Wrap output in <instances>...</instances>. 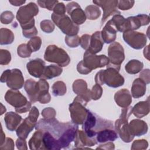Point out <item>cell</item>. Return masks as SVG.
Returning a JSON list of instances; mask_svg holds the SVG:
<instances>
[{
	"label": "cell",
	"mask_w": 150,
	"mask_h": 150,
	"mask_svg": "<svg viewBox=\"0 0 150 150\" xmlns=\"http://www.w3.org/2000/svg\"><path fill=\"white\" fill-rule=\"evenodd\" d=\"M146 84L141 79L134 80L131 87V95L134 98H138L144 96L146 92Z\"/></svg>",
	"instance_id": "83f0119b"
},
{
	"label": "cell",
	"mask_w": 150,
	"mask_h": 150,
	"mask_svg": "<svg viewBox=\"0 0 150 150\" xmlns=\"http://www.w3.org/2000/svg\"><path fill=\"white\" fill-rule=\"evenodd\" d=\"M149 22V16L145 14H139L135 16H129L125 18L124 32L137 30L142 26L148 25Z\"/></svg>",
	"instance_id": "4fadbf2b"
},
{
	"label": "cell",
	"mask_w": 150,
	"mask_h": 150,
	"mask_svg": "<svg viewBox=\"0 0 150 150\" xmlns=\"http://www.w3.org/2000/svg\"><path fill=\"white\" fill-rule=\"evenodd\" d=\"M131 134L134 136L139 137L147 133L148 127L147 124L143 120L134 119L128 124Z\"/></svg>",
	"instance_id": "d6986e66"
},
{
	"label": "cell",
	"mask_w": 150,
	"mask_h": 150,
	"mask_svg": "<svg viewBox=\"0 0 150 150\" xmlns=\"http://www.w3.org/2000/svg\"><path fill=\"white\" fill-rule=\"evenodd\" d=\"M16 145L18 149H21V150L28 149L26 141H25V139L18 138L16 141Z\"/></svg>",
	"instance_id": "9f6ffc18"
},
{
	"label": "cell",
	"mask_w": 150,
	"mask_h": 150,
	"mask_svg": "<svg viewBox=\"0 0 150 150\" xmlns=\"http://www.w3.org/2000/svg\"><path fill=\"white\" fill-rule=\"evenodd\" d=\"M5 101L15 107L18 113H25L31 108V103L18 90H9L5 95Z\"/></svg>",
	"instance_id": "277c9868"
},
{
	"label": "cell",
	"mask_w": 150,
	"mask_h": 150,
	"mask_svg": "<svg viewBox=\"0 0 150 150\" xmlns=\"http://www.w3.org/2000/svg\"><path fill=\"white\" fill-rule=\"evenodd\" d=\"M43 141L45 149H60L57 139L48 131H44Z\"/></svg>",
	"instance_id": "f546056e"
},
{
	"label": "cell",
	"mask_w": 150,
	"mask_h": 150,
	"mask_svg": "<svg viewBox=\"0 0 150 150\" xmlns=\"http://www.w3.org/2000/svg\"><path fill=\"white\" fill-rule=\"evenodd\" d=\"M104 43L101 31H97L90 37V45L87 50L93 54H96L102 50Z\"/></svg>",
	"instance_id": "603a6c76"
},
{
	"label": "cell",
	"mask_w": 150,
	"mask_h": 150,
	"mask_svg": "<svg viewBox=\"0 0 150 150\" xmlns=\"http://www.w3.org/2000/svg\"><path fill=\"white\" fill-rule=\"evenodd\" d=\"M93 2L97 6H100L103 10V17L101 21V26L105 22L107 18L111 15L121 14V12L117 10L118 1L107 0V1H93Z\"/></svg>",
	"instance_id": "8fae6325"
},
{
	"label": "cell",
	"mask_w": 150,
	"mask_h": 150,
	"mask_svg": "<svg viewBox=\"0 0 150 150\" xmlns=\"http://www.w3.org/2000/svg\"><path fill=\"white\" fill-rule=\"evenodd\" d=\"M5 134L3 132V130H2V128L1 127V140H0V146L2 145L4 142H5Z\"/></svg>",
	"instance_id": "91938a15"
},
{
	"label": "cell",
	"mask_w": 150,
	"mask_h": 150,
	"mask_svg": "<svg viewBox=\"0 0 150 150\" xmlns=\"http://www.w3.org/2000/svg\"><path fill=\"white\" fill-rule=\"evenodd\" d=\"M63 71L62 67L54 64H51L46 66L41 79L49 80L60 76Z\"/></svg>",
	"instance_id": "4dcf8cb0"
},
{
	"label": "cell",
	"mask_w": 150,
	"mask_h": 150,
	"mask_svg": "<svg viewBox=\"0 0 150 150\" xmlns=\"http://www.w3.org/2000/svg\"><path fill=\"white\" fill-rule=\"evenodd\" d=\"M39 112L38 109L35 106L32 107L30 111H29L28 117L32 121H33L35 122H36L38 118L39 117Z\"/></svg>",
	"instance_id": "db71d44e"
},
{
	"label": "cell",
	"mask_w": 150,
	"mask_h": 150,
	"mask_svg": "<svg viewBox=\"0 0 150 150\" xmlns=\"http://www.w3.org/2000/svg\"><path fill=\"white\" fill-rule=\"evenodd\" d=\"M40 28L42 31L45 33H52L54 29V24L50 20L46 19L43 20L40 22Z\"/></svg>",
	"instance_id": "ab89813d"
},
{
	"label": "cell",
	"mask_w": 150,
	"mask_h": 150,
	"mask_svg": "<svg viewBox=\"0 0 150 150\" xmlns=\"http://www.w3.org/2000/svg\"><path fill=\"white\" fill-rule=\"evenodd\" d=\"M108 58L109 62L107 65V68L111 67L119 71L121 64L125 59L124 50L120 43L114 42L109 46L108 48Z\"/></svg>",
	"instance_id": "9c48e42d"
},
{
	"label": "cell",
	"mask_w": 150,
	"mask_h": 150,
	"mask_svg": "<svg viewBox=\"0 0 150 150\" xmlns=\"http://www.w3.org/2000/svg\"><path fill=\"white\" fill-rule=\"evenodd\" d=\"M90 37L91 36L87 34L83 35L80 37V45L81 47L86 50H87L89 47L90 45Z\"/></svg>",
	"instance_id": "c3c4849f"
},
{
	"label": "cell",
	"mask_w": 150,
	"mask_h": 150,
	"mask_svg": "<svg viewBox=\"0 0 150 150\" xmlns=\"http://www.w3.org/2000/svg\"><path fill=\"white\" fill-rule=\"evenodd\" d=\"M109 59L104 54L96 55L86 50L84 53L83 60L77 65V71L81 74H88L93 70L107 66Z\"/></svg>",
	"instance_id": "6da1fadb"
},
{
	"label": "cell",
	"mask_w": 150,
	"mask_h": 150,
	"mask_svg": "<svg viewBox=\"0 0 150 150\" xmlns=\"http://www.w3.org/2000/svg\"><path fill=\"white\" fill-rule=\"evenodd\" d=\"M38 4L43 8H46L49 11H53L56 4L59 3L57 0L56 1H44L38 0L37 1Z\"/></svg>",
	"instance_id": "7bdbcfd3"
},
{
	"label": "cell",
	"mask_w": 150,
	"mask_h": 150,
	"mask_svg": "<svg viewBox=\"0 0 150 150\" xmlns=\"http://www.w3.org/2000/svg\"><path fill=\"white\" fill-rule=\"evenodd\" d=\"M87 103L80 96H77L69 105L70 117L74 124L82 125L84 122L88 111V110L86 108Z\"/></svg>",
	"instance_id": "8992f818"
},
{
	"label": "cell",
	"mask_w": 150,
	"mask_h": 150,
	"mask_svg": "<svg viewBox=\"0 0 150 150\" xmlns=\"http://www.w3.org/2000/svg\"><path fill=\"white\" fill-rule=\"evenodd\" d=\"M1 83H6L7 86L12 90H19L22 88L24 78L22 71L18 69L5 70L0 79Z\"/></svg>",
	"instance_id": "ba28073f"
},
{
	"label": "cell",
	"mask_w": 150,
	"mask_h": 150,
	"mask_svg": "<svg viewBox=\"0 0 150 150\" xmlns=\"http://www.w3.org/2000/svg\"><path fill=\"white\" fill-rule=\"evenodd\" d=\"M56 110L52 107L45 108L42 111V115L45 119L47 120L54 118L56 117Z\"/></svg>",
	"instance_id": "bcb514c9"
},
{
	"label": "cell",
	"mask_w": 150,
	"mask_h": 150,
	"mask_svg": "<svg viewBox=\"0 0 150 150\" xmlns=\"http://www.w3.org/2000/svg\"><path fill=\"white\" fill-rule=\"evenodd\" d=\"M66 11L70 16L71 21L77 25L83 24L86 21L85 12L76 2L72 1L68 3L66 5Z\"/></svg>",
	"instance_id": "7c38bea8"
},
{
	"label": "cell",
	"mask_w": 150,
	"mask_h": 150,
	"mask_svg": "<svg viewBox=\"0 0 150 150\" xmlns=\"http://www.w3.org/2000/svg\"><path fill=\"white\" fill-rule=\"evenodd\" d=\"M118 135L116 131L111 128L103 129L97 132L96 140L97 142L104 143L108 141H114L117 139Z\"/></svg>",
	"instance_id": "484cf974"
},
{
	"label": "cell",
	"mask_w": 150,
	"mask_h": 150,
	"mask_svg": "<svg viewBox=\"0 0 150 150\" xmlns=\"http://www.w3.org/2000/svg\"><path fill=\"white\" fill-rule=\"evenodd\" d=\"M132 113V107L128 106L127 107L122 108L121 109V114L120 118H121L124 120H128L130 115Z\"/></svg>",
	"instance_id": "f5cc1de1"
},
{
	"label": "cell",
	"mask_w": 150,
	"mask_h": 150,
	"mask_svg": "<svg viewBox=\"0 0 150 150\" xmlns=\"http://www.w3.org/2000/svg\"><path fill=\"white\" fill-rule=\"evenodd\" d=\"M11 60V53L6 49L0 50V64L7 65Z\"/></svg>",
	"instance_id": "60d3db41"
},
{
	"label": "cell",
	"mask_w": 150,
	"mask_h": 150,
	"mask_svg": "<svg viewBox=\"0 0 150 150\" xmlns=\"http://www.w3.org/2000/svg\"><path fill=\"white\" fill-rule=\"evenodd\" d=\"M23 36L26 38H32L35 37L38 34V30L36 27H33L32 29L27 30H22Z\"/></svg>",
	"instance_id": "11a10c76"
},
{
	"label": "cell",
	"mask_w": 150,
	"mask_h": 150,
	"mask_svg": "<svg viewBox=\"0 0 150 150\" xmlns=\"http://www.w3.org/2000/svg\"><path fill=\"white\" fill-rule=\"evenodd\" d=\"M149 112V103L148 98L146 101H139L132 107V113L139 118L147 115Z\"/></svg>",
	"instance_id": "f1b7e54d"
},
{
	"label": "cell",
	"mask_w": 150,
	"mask_h": 150,
	"mask_svg": "<svg viewBox=\"0 0 150 150\" xmlns=\"http://www.w3.org/2000/svg\"><path fill=\"white\" fill-rule=\"evenodd\" d=\"M42 40L39 36L32 38L28 42L27 45L32 52H35L39 50L41 47Z\"/></svg>",
	"instance_id": "8d00e7d4"
},
{
	"label": "cell",
	"mask_w": 150,
	"mask_h": 150,
	"mask_svg": "<svg viewBox=\"0 0 150 150\" xmlns=\"http://www.w3.org/2000/svg\"><path fill=\"white\" fill-rule=\"evenodd\" d=\"M39 12L38 5L34 2H29L20 7L16 13V19L20 23L22 30L30 29L35 27L34 16Z\"/></svg>",
	"instance_id": "7a4b0ae2"
},
{
	"label": "cell",
	"mask_w": 150,
	"mask_h": 150,
	"mask_svg": "<svg viewBox=\"0 0 150 150\" xmlns=\"http://www.w3.org/2000/svg\"><path fill=\"white\" fill-rule=\"evenodd\" d=\"M53 13L58 15H65L66 11V7L63 2H59L56 5L53 10Z\"/></svg>",
	"instance_id": "681fc988"
},
{
	"label": "cell",
	"mask_w": 150,
	"mask_h": 150,
	"mask_svg": "<svg viewBox=\"0 0 150 150\" xmlns=\"http://www.w3.org/2000/svg\"><path fill=\"white\" fill-rule=\"evenodd\" d=\"M9 2L13 6H21V5L24 4L26 2V1H20V0H9Z\"/></svg>",
	"instance_id": "680465c9"
},
{
	"label": "cell",
	"mask_w": 150,
	"mask_h": 150,
	"mask_svg": "<svg viewBox=\"0 0 150 150\" xmlns=\"http://www.w3.org/2000/svg\"><path fill=\"white\" fill-rule=\"evenodd\" d=\"M43 134L44 131L42 129H37V131H35L28 142L30 149H45L43 141Z\"/></svg>",
	"instance_id": "4316f807"
},
{
	"label": "cell",
	"mask_w": 150,
	"mask_h": 150,
	"mask_svg": "<svg viewBox=\"0 0 150 150\" xmlns=\"http://www.w3.org/2000/svg\"><path fill=\"white\" fill-rule=\"evenodd\" d=\"M148 146V142L146 139H138L134 141L132 144L131 149L132 150H142L145 149Z\"/></svg>",
	"instance_id": "b9f144b4"
},
{
	"label": "cell",
	"mask_w": 150,
	"mask_h": 150,
	"mask_svg": "<svg viewBox=\"0 0 150 150\" xmlns=\"http://www.w3.org/2000/svg\"><path fill=\"white\" fill-rule=\"evenodd\" d=\"M0 149H14V142L12 138H6L4 144L0 146Z\"/></svg>",
	"instance_id": "f907efd6"
},
{
	"label": "cell",
	"mask_w": 150,
	"mask_h": 150,
	"mask_svg": "<svg viewBox=\"0 0 150 150\" xmlns=\"http://www.w3.org/2000/svg\"><path fill=\"white\" fill-rule=\"evenodd\" d=\"M134 3V1H118L117 8L122 11L128 10L132 8Z\"/></svg>",
	"instance_id": "7dc6e473"
},
{
	"label": "cell",
	"mask_w": 150,
	"mask_h": 150,
	"mask_svg": "<svg viewBox=\"0 0 150 150\" xmlns=\"http://www.w3.org/2000/svg\"><path fill=\"white\" fill-rule=\"evenodd\" d=\"M98 117L90 110H88L87 117L82 124V129L90 138H96L97 133L94 131V128L96 126Z\"/></svg>",
	"instance_id": "ac0fdd59"
},
{
	"label": "cell",
	"mask_w": 150,
	"mask_h": 150,
	"mask_svg": "<svg viewBox=\"0 0 150 150\" xmlns=\"http://www.w3.org/2000/svg\"><path fill=\"white\" fill-rule=\"evenodd\" d=\"M149 45H148L147 46H146L144 50V57L147 59L148 60H149Z\"/></svg>",
	"instance_id": "94428289"
},
{
	"label": "cell",
	"mask_w": 150,
	"mask_h": 150,
	"mask_svg": "<svg viewBox=\"0 0 150 150\" xmlns=\"http://www.w3.org/2000/svg\"><path fill=\"white\" fill-rule=\"evenodd\" d=\"M114 100L116 104L121 108L127 107L132 103L131 94L127 89L122 88L115 93Z\"/></svg>",
	"instance_id": "7402d4cb"
},
{
	"label": "cell",
	"mask_w": 150,
	"mask_h": 150,
	"mask_svg": "<svg viewBox=\"0 0 150 150\" xmlns=\"http://www.w3.org/2000/svg\"><path fill=\"white\" fill-rule=\"evenodd\" d=\"M36 124V122L32 121L28 117L25 118L16 129V134L18 138L26 139Z\"/></svg>",
	"instance_id": "ffe728a7"
},
{
	"label": "cell",
	"mask_w": 150,
	"mask_h": 150,
	"mask_svg": "<svg viewBox=\"0 0 150 150\" xmlns=\"http://www.w3.org/2000/svg\"><path fill=\"white\" fill-rule=\"evenodd\" d=\"M86 18L90 20H96L101 15V11L98 6L96 5H90L85 9Z\"/></svg>",
	"instance_id": "836d02e7"
},
{
	"label": "cell",
	"mask_w": 150,
	"mask_h": 150,
	"mask_svg": "<svg viewBox=\"0 0 150 150\" xmlns=\"http://www.w3.org/2000/svg\"><path fill=\"white\" fill-rule=\"evenodd\" d=\"M15 16L13 13L9 11H6L3 12L1 14L0 20L1 22L3 24H9L12 22Z\"/></svg>",
	"instance_id": "ee69618b"
},
{
	"label": "cell",
	"mask_w": 150,
	"mask_h": 150,
	"mask_svg": "<svg viewBox=\"0 0 150 150\" xmlns=\"http://www.w3.org/2000/svg\"><path fill=\"white\" fill-rule=\"evenodd\" d=\"M17 53L19 57L22 58H26L30 56L32 52L29 49L27 44L23 43L18 46Z\"/></svg>",
	"instance_id": "74e56055"
},
{
	"label": "cell",
	"mask_w": 150,
	"mask_h": 150,
	"mask_svg": "<svg viewBox=\"0 0 150 150\" xmlns=\"http://www.w3.org/2000/svg\"><path fill=\"white\" fill-rule=\"evenodd\" d=\"M65 43L70 47L73 48L77 47L80 43V38L77 35L74 36H65Z\"/></svg>",
	"instance_id": "f35d334b"
},
{
	"label": "cell",
	"mask_w": 150,
	"mask_h": 150,
	"mask_svg": "<svg viewBox=\"0 0 150 150\" xmlns=\"http://www.w3.org/2000/svg\"><path fill=\"white\" fill-rule=\"evenodd\" d=\"M117 32L111 20H109L101 31L104 42L107 44L114 42L116 39Z\"/></svg>",
	"instance_id": "44dd1931"
},
{
	"label": "cell",
	"mask_w": 150,
	"mask_h": 150,
	"mask_svg": "<svg viewBox=\"0 0 150 150\" xmlns=\"http://www.w3.org/2000/svg\"><path fill=\"white\" fill-rule=\"evenodd\" d=\"M52 94L54 96H64L67 91V88L65 83L62 81H57L53 84L52 87Z\"/></svg>",
	"instance_id": "e575fe53"
},
{
	"label": "cell",
	"mask_w": 150,
	"mask_h": 150,
	"mask_svg": "<svg viewBox=\"0 0 150 150\" xmlns=\"http://www.w3.org/2000/svg\"><path fill=\"white\" fill-rule=\"evenodd\" d=\"M111 20L118 32H124L125 18L123 16L120 14L114 15Z\"/></svg>",
	"instance_id": "d590c367"
},
{
	"label": "cell",
	"mask_w": 150,
	"mask_h": 150,
	"mask_svg": "<svg viewBox=\"0 0 150 150\" xmlns=\"http://www.w3.org/2000/svg\"><path fill=\"white\" fill-rule=\"evenodd\" d=\"M99 149H114L115 146L114 144L112 142H108L106 144L100 145L99 146H98L97 148Z\"/></svg>",
	"instance_id": "6f0895ef"
},
{
	"label": "cell",
	"mask_w": 150,
	"mask_h": 150,
	"mask_svg": "<svg viewBox=\"0 0 150 150\" xmlns=\"http://www.w3.org/2000/svg\"><path fill=\"white\" fill-rule=\"evenodd\" d=\"M22 118L18 113L13 111L6 112L5 115L4 121L7 129L10 131H13L20 125Z\"/></svg>",
	"instance_id": "cb8c5ba5"
},
{
	"label": "cell",
	"mask_w": 150,
	"mask_h": 150,
	"mask_svg": "<svg viewBox=\"0 0 150 150\" xmlns=\"http://www.w3.org/2000/svg\"><path fill=\"white\" fill-rule=\"evenodd\" d=\"M97 143L96 138H90L83 130H77L74 140L76 149H84L86 146H92Z\"/></svg>",
	"instance_id": "9a60e30c"
},
{
	"label": "cell",
	"mask_w": 150,
	"mask_h": 150,
	"mask_svg": "<svg viewBox=\"0 0 150 150\" xmlns=\"http://www.w3.org/2000/svg\"><path fill=\"white\" fill-rule=\"evenodd\" d=\"M44 59L49 62L56 63L60 67L67 66L70 62V58L67 52L54 45H49L46 47Z\"/></svg>",
	"instance_id": "5b68a950"
},
{
	"label": "cell",
	"mask_w": 150,
	"mask_h": 150,
	"mask_svg": "<svg viewBox=\"0 0 150 150\" xmlns=\"http://www.w3.org/2000/svg\"><path fill=\"white\" fill-rule=\"evenodd\" d=\"M144 67L142 62L133 59L129 60L125 66V69L127 73L130 74H135L140 72Z\"/></svg>",
	"instance_id": "1f68e13d"
},
{
	"label": "cell",
	"mask_w": 150,
	"mask_h": 150,
	"mask_svg": "<svg viewBox=\"0 0 150 150\" xmlns=\"http://www.w3.org/2000/svg\"><path fill=\"white\" fill-rule=\"evenodd\" d=\"M114 128L118 135L124 142L128 143L134 138V137L130 132L127 120L121 118L117 120L115 122Z\"/></svg>",
	"instance_id": "5bb4252c"
},
{
	"label": "cell",
	"mask_w": 150,
	"mask_h": 150,
	"mask_svg": "<svg viewBox=\"0 0 150 150\" xmlns=\"http://www.w3.org/2000/svg\"><path fill=\"white\" fill-rule=\"evenodd\" d=\"M94 80L96 84L99 85L105 84L107 86L112 88H117L124 83V78L119 73V71L111 67L97 72Z\"/></svg>",
	"instance_id": "3957f363"
},
{
	"label": "cell",
	"mask_w": 150,
	"mask_h": 150,
	"mask_svg": "<svg viewBox=\"0 0 150 150\" xmlns=\"http://www.w3.org/2000/svg\"><path fill=\"white\" fill-rule=\"evenodd\" d=\"M123 39L132 48L139 50L145 46L146 36L141 32L134 30L126 31L123 33Z\"/></svg>",
	"instance_id": "30bf717a"
},
{
	"label": "cell",
	"mask_w": 150,
	"mask_h": 150,
	"mask_svg": "<svg viewBox=\"0 0 150 150\" xmlns=\"http://www.w3.org/2000/svg\"><path fill=\"white\" fill-rule=\"evenodd\" d=\"M51 18L53 23L66 36H74L77 35L79 31V25L75 24L67 15H58L53 13Z\"/></svg>",
	"instance_id": "52a82bcc"
},
{
	"label": "cell",
	"mask_w": 150,
	"mask_h": 150,
	"mask_svg": "<svg viewBox=\"0 0 150 150\" xmlns=\"http://www.w3.org/2000/svg\"><path fill=\"white\" fill-rule=\"evenodd\" d=\"M45 67V62L39 58L30 60L26 64L29 73L36 78H42Z\"/></svg>",
	"instance_id": "2e32d148"
},
{
	"label": "cell",
	"mask_w": 150,
	"mask_h": 150,
	"mask_svg": "<svg viewBox=\"0 0 150 150\" xmlns=\"http://www.w3.org/2000/svg\"><path fill=\"white\" fill-rule=\"evenodd\" d=\"M13 40L14 35L10 29L4 28L0 29V44L1 45H10Z\"/></svg>",
	"instance_id": "d6a6232c"
},
{
	"label": "cell",
	"mask_w": 150,
	"mask_h": 150,
	"mask_svg": "<svg viewBox=\"0 0 150 150\" xmlns=\"http://www.w3.org/2000/svg\"><path fill=\"white\" fill-rule=\"evenodd\" d=\"M24 88L31 103H34L38 101V96L39 93L38 82L32 79H28L25 83Z\"/></svg>",
	"instance_id": "d4e9b609"
},
{
	"label": "cell",
	"mask_w": 150,
	"mask_h": 150,
	"mask_svg": "<svg viewBox=\"0 0 150 150\" xmlns=\"http://www.w3.org/2000/svg\"><path fill=\"white\" fill-rule=\"evenodd\" d=\"M139 78L144 81L146 84L150 83V70L148 69L142 70L139 74Z\"/></svg>",
	"instance_id": "816d5d0a"
},
{
	"label": "cell",
	"mask_w": 150,
	"mask_h": 150,
	"mask_svg": "<svg viewBox=\"0 0 150 150\" xmlns=\"http://www.w3.org/2000/svg\"><path fill=\"white\" fill-rule=\"evenodd\" d=\"M1 104V106H2V108H1V115H2L5 111H6V108H5V107H4L2 104Z\"/></svg>",
	"instance_id": "6125c7cd"
},
{
	"label": "cell",
	"mask_w": 150,
	"mask_h": 150,
	"mask_svg": "<svg viewBox=\"0 0 150 150\" xmlns=\"http://www.w3.org/2000/svg\"><path fill=\"white\" fill-rule=\"evenodd\" d=\"M73 90L77 96H80L87 103L91 100V90L87 88V84L83 79H77L73 83Z\"/></svg>",
	"instance_id": "e0dca14e"
},
{
	"label": "cell",
	"mask_w": 150,
	"mask_h": 150,
	"mask_svg": "<svg viewBox=\"0 0 150 150\" xmlns=\"http://www.w3.org/2000/svg\"><path fill=\"white\" fill-rule=\"evenodd\" d=\"M103 94V88L100 85L96 84L91 90V98L92 100H97L100 99Z\"/></svg>",
	"instance_id": "f6af8a7d"
}]
</instances>
